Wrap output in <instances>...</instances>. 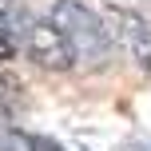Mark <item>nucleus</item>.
Wrapping results in <instances>:
<instances>
[{"label": "nucleus", "mask_w": 151, "mask_h": 151, "mask_svg": "<svg viewBox=\"0 0 151 151\" xmlns=\"http://www.w3.org/2000/svg\"><path fill=\"white\" fill-rule=\"evenodd\" d=\"M48 20L68 36V44L76 48V60L91 64V68H99V64L107 60V52H111V32L104 28L99 12H91L83 0H56Z\"/></svg>", "instance_id": "1"}, {"label": "nucleus", "mask_w": 151, "mask_h": 151, "mask_svg": "<svg viewBox=\"0 0 151 151\" xmlns=\"http://www.w3.org/2000/svg\"><path fill=\"white\" fill-rule=\"evenodd\" d=\"M107 20H111V32L131 48V52H135L139 68L151 72V24L143 20V16L127 12V8H111V12H107Z\"/></svg>", "instance_id": "3"}, {"label": "nucleus", "mask_w": 151, "mask_h": 151, "mask_svg": "<svg viewBox=\"0 0 151 151\" xmlns=\"http://www.w3.org/2000/svg\"><path fill=\"white\" fill-rule=\"evenodd\" d=\"M28 151H64V147L48 135H28Z\"/></svg>", "instance_id": "4"}, {"label": "nucleus", "mask_w": 151, "mask_h": 151, "mask_svg": "<svg viewBox=\"0 0 151 151\" xmlns=\"http://www.w3.org/2000/svg\"><path fill=\"white\" fill-rule=\"evenodd\" d=\"M24 44H28L32 60L44 64V68H52V72H68L72 64H80L76 60V48L68 44V36H64L52 20H32L28 32H24Z\"/></svg>", "instance_id": "2"}]
</instances>
